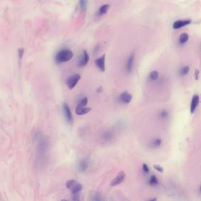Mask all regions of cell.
Here are the masks:
<instances>
[{"label":"cell","mask_w":201,"mask_h":201,"mask_svg":"<svg viewBox=\"0 0 201 201\" xmlns=\"http://www.w3.org/2000/svg\"><path fill=\"white\" fill-rule=\"evenodd\" d=\"M73 53L68 49H63L59 51L55 56V62L57 64L67 62L73 57Z\"/></svg>","instance_id":"cell-1"},{"label":"cell","mask_w":201,"mask_h":201,"mask_svg":"<svg viewBox=\"0 0 201 201\" xmlns=\"http://www.w3.org/2000/svg\"><path fill=\"white\" fill-rule=\"evenodd\" d=\"M66 187L68 189L71 191L73 194H79L83 189L82 185L73 179H71L67 182Z\"/></svg>","instance_id":"cell-2"},{"label":"cell","mask_w":201,"mask_h":201,"mask_svg":"<svg viewBox=\"0 0 201 201\" xmlns=\"http://www.w3.org/2000/svg\"><path fill=\"white\" fill-rule=\"evenodd\" d=\"M81 79V76L79 74H75L70 76L66 81V84L70 90L73 89Z\"/></svg>","instance_id":"cell-3"},{"label":"cell","mask_w":201,"mask_h":201,"mask_svg":"<svg viewBox=\"0 0 201 201\" xmlns=\"http://www.w3.org/2000/svg\"><path fill=\"white\" fill-rule=\"evenodd\" d=\"M63 107L64 115L66 121L68 123L72 124L73 122V115H72L71 112L70 110V109L67 103H64L63 105Z\"/></svg>","instance_id":"cell-4"},{"label":"cell","mask_w":201,"mask_h":201,"mask_svg":"<svg viewBox=\"0 0 201 201\" xmlns=\"http://www.w3.org/2000/svg\"><path fill=\"white\" fill-rule=\"evenodd\" d=\"M126 178V174L124 171L121 170L119 172L118 175L115 177V178L110 183L111 186H115L121 184Z\"/></svg>","instance_id":"cell-5"},{"label":"cell","mask_w":201,"mask_h":201,"mask_svg":"<svg viewBox=\"0 0 201 201\" xmlns=\"http://www.w3.org/2000/svg\"><path fill=\"white\" fill-rule=\"evenodd\" d=\"M89 55L86 50H84L81 56L79 59V60L78 61V66L79 67H83L87 65L89 61Z\"/></svg>","instance_id":"cell-6"},{"label":"cell","mask_w":201,"mask_h":201,"mask_svg":"<svg viewBox=\"0 0 201 201\" xmlns=\"http://www.w3.org/2000/svg\"><path fill=\"white\" fill-rule=\"evenodd\" d=\"M132 95L127 91L123 92L119 97V100L121 103L124 104L129 103L132 100Z\"/></svg>","instance_id":"cell-7"},{"label":"cell","mask_w":201,"mask_h":201,"mask_svg":"<svg viewBox=\"0 0 201 201\" xmlns=\"http://www.w3.org/2000/svg\"><path fill=\"white\" fill-rule=\"evenodd\" d=\"M192 22V21L191 20H178L176 21L173 24V28L175 30L179 29L182 27H183L186 25H188L190 24Z\"/></svg>","instance_id":"cell-8"},{"label":"cell","mask_w":201,"mask_h":201,"mask_svg":"<svg viewBox=\"0 0 201 201\" xmlns=\"http://www.w3.org/2000/svg\"><path fill=\"white\" fill-rule=\"evenodd\" d=\"M91 110V108L89 107L81 106L79 104L76 106L75 112L77 115H84L89 113Z\"/></svg>","instance_id":"cell-9"},{"label":"cell","mask_w":201,"mask_h":201,"mask_svg":"<svg viewBox=\"0 0 201 201\" xmlns=\"http://www.w3.org/2000/svg\"><path fill=\"white\" fill-rule=\"evenodd\" d=\"M199 103H200V96L197 95H195L193 96L191 104V113L192 114L195 112L197 108L199 105Z\"/></svg>","instance_id":"cell-10"},{"label":"cell","mask_w":201,"mask_h":201,"mask_svg":"<svg viewBox=\"0 0 201 201\" xmlns=\"http://www.w3.org/2000/svg\"><path fill=\"white\" fill-rule=\"evenodd\" d=\"M105 54H103L100 57L97 59L95 61V63L96 66L101 71L103 72L105 71Z\"/></svg>","instance_id":"cell-11"},{"label":"cell","mask_w":201,"mask_h":201,"mask_svg":"<svg viewBox=\"0 0 201 201\" xmlns=\"http://www.w3.org/2000/svg\"><path fill=\"white\" fill-rule=\"evenodd\" d=\"M135 57V55L133 53H132L129 56V57L128 58L127 62V65H126V70L128 73H131L132 70H133Z\"/></svg>","instance_id":"cell-12"},{"label":"cell","mask_w":201,"mask_h":201,"mask_svg":"<svg viewBox=\"0 0 201 201\" xmlns=\"http://www.w3.org/2000/svg\"><path fill=\"white\" fill-rule=\"evenodd\" d=\"M88 167H89V163L87 161L86 159H83L79 162L77 169L78 171L80 172V173H84L87 170Z\"/></svg>","instance_id":"cell-13"},{"label":"cell","mask_w":201,"mask_h":201,"mask_svg":"<svg viewBox=\"0 0 201 201\" xmlns=\"http://www.w3.org/2000/svg\"><path fill=\"white\" fill-rule=\"evenodd\" d=\"M110 8V5L109 4H104L102 6H101L99 10V12H98V14L99 16H103L104 14H106L108 10Z\"/></svg>","instance_id":"cell-14"},{"label":"cell","mask_w":201,"mask_h":201,"mask_svg":"<svg viewBox=\"0 0 201 201\" xmlns=\"http://www.w3.org/2000/svg\"><path fill=\"white\" fill-rule=\"evenodd\" d=\"M189 40V35L187 33H182L179 36V43L181 44H185Z\"/></svg>","instance_id":"cell-15"},{"label":"cell","mask_w":201,"mask_h":201,"mask_svg":"<svg viewBox=\"0 0 201 201\" xmlns=\"http://www.w3.org/2000/svg\"><path fill=\"white\" fill-rule=\"evenodd\" d=\"M88 0H79V5L81 11H85L87 7Z\"/></svg>","instance_id":"cell-16"},{"label":"cell","mask_w":201,"mask_h":201,"mask_svg":"<svg viewBox=\"0 0 201 201\" xmlns=\"http://www.w3.org/2000/svg\"><path fill=\"white\" fill-rule=\"evenodd\" d=\"M189 70H190V68L189 66H184L182 68H181V70H179V74L181 76H186L189 73Z\"/></svg>","instance_id":"cell-17"},{"label":"cell","mask_w":201,"mask_h":201,"mask_svg":"<svg viewBox=\"0 0 201 201\" xmlns=\"http://www.w3.org/2000/svg\"><path fill=\"white\" fill-rule=\"evenodd\" d=\"M149 184L152 186H155L156 185L158 184L159 181L158 180L157 177L155 175H152L150 176V179H149Z\"/></svg>","instance_id":"cell-18"},{"label":"cell","mask_w":201,"mask_h":201,"mask_svg":"<svg viewBox=\"0 0 201 201\" xmlns=\"http://www.w3.org/2000/svg\"><path fill=\"white\" fill-rule=\"evenodd\" d=\"M150 79L152 80H156L159 77V73L157 71H152L150 73Z\"/></svg>","instance_id":"cell-19"},{"label":"cell","mask_w":201,"mask_h":201,"mask_svg":"<svg viewBox=\"0 0 201 201\" xmlns=\"http://www.w3.org/2000/svg\"><path fill=\"white\" fill-rule=\"evenodd\" d=\"M112 134L109 132H106L103 135V138L105 141H110L112 139Z\"/></svg>","instance_id":"cell-20"},{"label":"cell","mask_w":201,"mask_h":201,"mask_svg":"<svg viewBox=\"0 0 201 201\" xmlns=\"http://www.w3.org/2000/svg\"><path fill=\"white\" fill-rule=\"evenodd\" d=\"M169 116V112L166 110H163L160 113V118L162 120L166 119Z\"/></svg>","instance_id":"cell-21"},{"label":"cell","mask_w":201,"mask_h":201,"mask_svg":"<svg viewBox=\"0 0 201 201\" xmlns=\"http://www.w3.org/2000/svg\"><path fill=\"white\" fill-rule=\"evenodd\" d=\"M161 144H162V140L159 138L155 139V140H153V142H152V144L155 147H158L160 146Z\"/></svg>","instance_id":"cell-22"},{"label":"cell","mask_w":201,"mask_h":201,"mask_svg":"<svg viewBox=\"0 0 201 201\" xmlns=\"http://www.w3.org/2000/svg\"><path fill=\"white\" fill-rule=\"evenodd\" d=\"M87 103H88V99L87 98H84L79 101V103L78 104L81 106H84L85 107V106H87Z\"/></svg>","instance_id":"cell-23"},{"label":"cell","mask_w":201,"mask_h":201,"mask_svg":"<svg viewBox=\"0 0 201 201\" xmlns=\"http://www.w3.org/2000/svg\"><path fill=\"white\" fill-rule=\"evenodd\" d=\"M24 53V49L23 48H20L18 50V56H19V58L20 60L23 57Z\"/></svg>","instance_id":"cell-24"},{"label":"cell","mask_w":201,"mask_h":201,"mask_svg":"<svg viewBox=\"0 0 201 201\" xmlns=\"http://www.w3.org/2000/svg\"><path fill=\"white\" fill-rule=\"evenodd\" d=\"M153 168L155 169H156L157 171H158L160 173H163L164 171V169L163 168V167H162L161 165H153Z\"/></svg>","instance_id":"cell-25"},{"label":"cell","mask_w":201,"mask_h":201,"mask_svg":"<svg viewBox=\"0 0 201 201\" xmlns=\"http://www.w3.org/2000/svg\"><path fill=\"white\" fill-rule=\"evenodd\" d=\"M142 168H143V170L144 171V172L145 173H148L149 172V168L148 167V166L146 164V163H143L142 165Z\"/></svg>","instance_id":"cell-26"},{"label":"cell","mask_w":201,"mask_h":201,"mask_svg":"<svg viewBox=\"0 0 201 201\" xmlns=\"http://www.w3.org/2000/svg\"><path fill=\"white\" fill-rule=\"evenodd\" d=\"M199 76H200V71L198 69L195 70V78L196 80H198L199 79Z\"/></svg>","instance_id":"cell-27"},{"label":"cell","mask_w":201,"mask_h":201,"mask_svg":"<svg viewBox=\"0 0 201 201\" xmlns=\"http://www.w3.org/2000/svg\"><path fill=\"white\" fill-rule=\"evenodd\" d=\"M101 199L100 198V197L98 195H95L94 197H93V200H94V201H100Z\"/></svg>","instance_id":"cell-28"},{"label":"cell","mask_w":201,"mask_h":201,"mask_svg":"<svg viewBox=\"0 0 201 201\" xmlns=\"http://www.w3.org/2000/svg\"><path fill=\"white\" fill-rule=\"evenodd\" d=\"M102 90H103V87L101 86L100 87L98 88V89H97V92L99 93H101Z\"/></svg>","instance_id":"cell-29"},{"label":"cell","mask_w":201,"mask_h":201,"mask_svg":"<svg viewBox=\"0 0 201 201\" xmlns=\"http://www.w3.org/2000/svg\"><path fill=\"white\" fill-rule=\"evenodd\" d=\"M157 200V198H152V199H150L149 200V201H155Z\"/></svg>","instance_id":"cell-30"}]
</instances>
